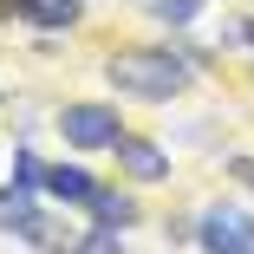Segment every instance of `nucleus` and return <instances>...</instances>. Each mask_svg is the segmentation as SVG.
Masks as SVG:
<instances>
[{"label":"nucleus","mask_w":254,"mask_h":254,"mask_svg":"<svg viewBox=\"0 0 254 254\" xmlns=\"http://www.w3.org/2000/svg\"><path fill=\"white\" fill-rule=\"evenodd\" d=\"M105 78L124 91V98H176L189 85V59L170 53V46H130L105 65Z\"/></svg>","instance_id":"1"},{"label":"nucleus","mask_w":254,"mask_h":254,"mask_svg":"<svg viewBox=\"0 0 254 254\" xmlns=\"http://www.w3.org/2000/svg\"><path fill=\"white\" fill-rule=\"evenodd\" d=\"M202 248L209 254H254V215L235 209V202H215L202 215Z\"/></svg>","instance_id":"2"},{"label":"nucleus","mask_w":254,"mask_h":254,"mask_svg":"<svg viewBox=\"0 0 254 254\" xmlns=\"http://www.w3.org/2000/svg\"><path fill=\"white\" fill-rule=\"evenodd\" d=\"M59 130H65V143H78V150H111V143L124 137L111 105H65V111H59Z\"/></svg>","instance_id":"3"},{"label":"nucleus","mask_w":254,"mask_h":254,"mask_svg":"<svg viewBox=\"0 0 254 254\" xmlns=\"http://www.w3.org/2000/svg\"><path fill=\"white\" fill-rule=\"evenodd\" d=\"M118 163H124L137 183H163V176H170V157H163L157 143H143V137H118Z\"/></svg>","instance_id":"4"},{"label":"nucleus","mask_w":254,"mask_h":254,"mask_svg":"<svg viewBox=\"0 0 254 254\" xmlns=\"http://www.w3.org/2000/svg\"><path fill=\"white\" fill-rule=\"evenodd\" d=\"M39 189H46V195H59V202H91L98 183H91L85 170H72V163H53V170L39 176Z\"/></svg>","instance_id":"5"},{"label":"nucleus","mask_w":254,"mask_h":254,"mask_svg":"<svg viewBox=\"0 0 254 254\" xmlns=\"http://www.w3.org/2000/svg\"><path fill=\"white\" fill-rule=\"evenodd\" d=\"M7 13L33 20V26H72L78 20V0H7Z\"/></svg>","instance_id":"6"},{"label":"nucleus","mask_w":254,"mask_h":254,"mask_svg":"<svg viewBox=\"0 0 254 254\" xmlns=\"http://www.w3.org/2000/svg\"><path fill=\"white\" fill-rule=\"evenodd\" d=\"M91 215L105 222V228H130L137 222V202H124L118 189H91Z\"/></svg>","instance_id":"7"},{"label":"nucleus","mask_w":254,"mask_h":254,"mask_svg":"<svg viewBox=\"0 0 254 254\" xmlns=\"http://www.w3.org/2000/svg\"><path fill=\"white\" fill-rule=\"evenodd\" d=\"M72 254H118V235H111L105 222H98V228H91L85 241H72Z\"/></svg>","instance_id":"8"},{"label":"nucleus","mask_w":254,"mask_h":254,"mask_svg":"<svg viewBox=\"0 0 254 254\" xmlns=\"http://www.w3.org/2000/svg\"><path fill=\"white\" fill-rule=\"evenodd\" d=\"M195 7H202V0H157V13H163L170 26H183V20H195Z\"/></svg>","instance_id":"9"},{"label":"nucleus","mask_w":254,"mask_h":254,"mask_svg":"<svg viewBox=\"0 0 254 254\" xmlns=\"http://www.w3.org/2000/svg\"><path fill=\"white\" fill-rule=\"evenodd\" d=\"M39 176H46V170L33 163V150H20V157H13V183H20V189H33Z\"/></svg>","instance_id":"10"},{"label":"nucleus","mask_w":254,"mask_h":254,"mask_svg":"<svg viewBox=\"0 0 254 254\" xmlns=\"http://www.w3.org/2000/svg\"><path fill=\"white\" fill-rule=\"evenodd\" d=\"M228 170H235V176H241V183H248V189H254V157H235V163H228Z\"/></svg>","instance_id":"11"},{"label":"nucleus","mask_w":254,"mask_h":254,"mask_svg":"<svg viewBox=\"0 0 254 254\" xmlns=\"http://www.w3.org/2000/svg\"><path fill=\"white\" fill-rule=\"evenodd\" d=\"M241 33H248V39H254V20H241Z\"/></svg>","instance_id":"12"}]
</instances>
